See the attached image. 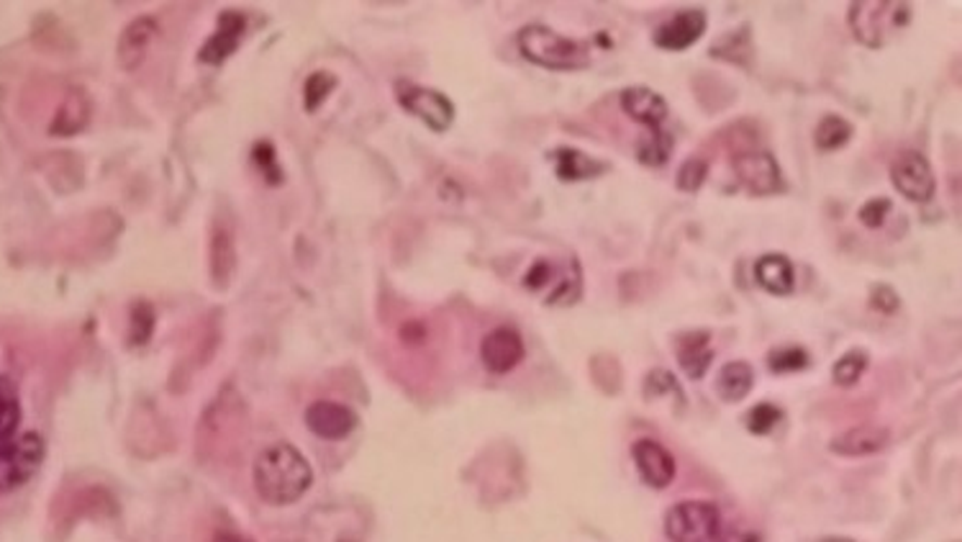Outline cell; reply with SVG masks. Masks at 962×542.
<instances>
[{"mask_svg":"<svg viewBox=\"0 0 962 542\" xmlns=\"http://www.w3.org/2000/svg\"><path fill=\"white\" fill-rule=\"evenodd\" d=\"M252 481L267 504H293L308 491L314 470L299 450L288 442L262 450L254 461Z\"/></svg>","mask_w":962,"mask_h":542,"instance_id":"cell-1","label":"cell"},{"mask_svg":"<svg viewBox=\"0 0 962 542\" xmlns=\"http://www.w3.org/2000/svg\"><path fill=\"white\" fill-rule=\"evenodd\" d=\"M516 45L529 62L547 70H583L591 65V47L585 41L568 39L542 24L523 26Z\"/></svg>","mask_w":962,"mask_h":542,"instance_id":"cell-2","label":"cell"},{"mask_svg":"<svg viewBox=\"0 0 962 542\" xmlns=\"http://www.w3.org/2000/svg\"><path fill=\"white\" fill-rule=\"evenodd\" d=\"M911 5L898 0H855L847 13L855 39L868 49L886 47L898 31L909 26Z\"/></svg>","mask_w":962,"mask_h":542,"instance_id":"cell-3","label":"cell"},{"mask_svg":"<svg viewBox=\"0 0 962 542\" xmlns=\"http://www.w3.org/2000/svg\"><path fill=\"white\" fill-rule=\"evenodd\" d=\"M721 530V514L711 502H681L664 514L670 542H711Z\"/></svg>","mask_w":962,"mask_h":542,"instance_id":"cell-4","label":"cell"},{"mask_svg":"<svg viewBox=\"0 0 962 542\" xmlns=\"http://www.w3.org/2000/svg\"><path fill=\"white\" fill-rule=\"evenodd\" d=\"M45 461V442L37 432H26L0 445V491H13L37 474Z\"/></svg>","mask_w":962,"mask_h":542,"instance_id":"cell-5","label":"cell"},{"mask_svg":"<svg viewBox=\"0 0 962 542\" xmlns=\"http://www.w3.org/2000/svg\"><path fill=\"white\" fill-rule=\"evenodd\" d=\"M395 96H398V103L403 109L416 118H421L431 131H447L452 122H455V105L440 90L421 88L408 80H401L395 83Z\"/></svg>","mask_w":962,"mask_h":542,"instance_id":"cell-6","label":"cell"},{"mask_svg":"<svg viewBox=\"0 0 962 542\" xmlns=\"http://www.w3.org/2000/svg\"><path fill=\"white\" fill-rule=\"evenodd\" d=\"M523 283H527L529 291H547V304H572L580 295L578 260H568L562 265L552 263V260H540L527 273Z\"/></svg>","mask_w":962,"mask_h":542,"instance_id":"cell-7","label":"cell"},{"mask_svg":"<svg viewBox=\"0 0 962 542\" xmlns=\"http://www.w3.org/2000/svg\"><path fill=\"white\" fill-rule=\"evenodd\" d=\"M890 182L898 193L907 196L909 201L914 203H924L935 196L937 180L935 173H932L929 160L924 157L922 152H901L890 165Z\"/></svg>","mask_w":962,"mask_h":542,"instance_id":"cell-8","label":"cell"},{"mask_svg":"<svg viewBox=\"0 0 962 542\" xmlns=\"http://www.w3.org/2000/svg\"><path fill=\"white\" fill-rule=\"evenodd\" d=\"M737 180L755 196H773L783 191V173L775 157L765 150L739 152L732 160Z\"/></svg>","mask_w":962,"mask_h":542,"instance_id":"cell-9","label":"cell"},{"mask_svg":"<svg viewBox=\"0 0 962 542\" xmlns=\"http://www.w3.org/2000/svg\"><path fill=\"white\" fill-rule=\"evenodd\" d=\"M632 457L636 463V470H640L642 481H645L649 489H668L675 478V457L670 453L668 448H662L660 442L655 440H636L632 445Z\"/></svg>","mask_w":962,"mask_h":542,"instance_id":"cell-10","label":"cell"},{"mask_svg":"<svg viewBox=\"0 0 962 542\" xmlns=\"http://www.w3.org/2000/svg\"><path fill=\"white\" fill-rule=\"evenodd\" d=\"M523 340L521 335L511 327H498L493 332L485 335L483 344H480V357L483 365L495 376H506L511 373L516 365L523 361Z\"/></svg>","mask_w":962,"mask_h":542,"instance_id":"cell-11","label":"cell"},{"mask_svg":"<svg viewBox=\"0 0 962 542\" xmlns=\"http://www.w3.org/2000/svg\"><path fill=\"white\" fill-rule=\"evenodd\" d=\"M306 425L321 440H344L357 427V414L337 401H314L306 409Z\"/></svg>","mask_w":962,"mask_h":542,"instance_id":"cell-12","label":"cell"},{"mask_svg":"<svg viewBox=\"0 0 962 542\" xmlns=\"http://www.w3.org/2000/svg\"><path fill=\"white\" fill-rule=\"evenodd\" d=\"M704 31H706V13L701 9H691L678 13V16H673L670 21H664L660 29L653 34V41L660 49H664V52H683V49L696 45V41L704 37Z\"/></svg>","mask_w":962,"mask_h":542,"instance_id":"cell-13","label":"cell"},{"mask_svg":"<svg viewBox=\"0 0 962 542\" xmlns=\"http://www.w3.org/2000/svg\"><path fill=\"white\" fill-rule=\"evenodd\" d=\"M621 109H624L626 116H632L634 122L649 126V131L662 129V122L668 118V103H664V98L645 86L626 88L624 93H621Z\"/></svg>","mask_w":962,"mask_h":542,"instance_id":"cell-14","label":"cell"},{"mask_svg":"<svg viewBox=\"0 0 962 542\" xmlns=\"http://www.w3.org/2000/svg\"><path fill=\"white\" fill-rule=\"evenodd\" d=\"M890 432L886 427L878 425H862V427H852L847 432L837 434L832 440V453L845 455V457H862V455H873L881 453L883 448L888 445Z\"/></svg>","mask_w":962,"mask_h":542,"instance_id":"cell-15","label":"cell"},{"mask_svg":"<svg viewBox=\"0 0 962 542\" xmlns=\"http://www.w3.org/2000/svg\"><path fill=\"white\" fill-rule=\"evenodd\" d=\"M154 37H157V21L147 16L131 21L118 39V65L124 70H137L144 62Z\"/></svg>","mask_w":962,"mask_h":542,"instance_id":"cell-16","label":"cell"},{"mask_svg":"<svg viewBox=\"0 0 962 542\" xmlns=\"http://www.w3.org/2000/svg\"><path fill=\"white\" fill-rule=\"evenodd\" d=\"M242 34H244V18L239 16V13H224L221 21H218V31L206 41V47L201 49V60L206 62V65H221L226 58L235 54Z\"/></svg>","mask_w":962,"mask_h":542,"instance_id":"cell-17","label":"cell"},{"mask_svg":"<svg viewBox=\"0 0 962 542\" xmlns=\"http://www.w3.org/2000/svg\"><path fill=\"white\" fill-rule=\"evenodd\" d=\"M678 361H681V368L685 370L688 378H704L706 370L713 361V350H711V335L709 332H688L683 337H678Z\"/></svg>","mask_w":962,"mask_h":542,"instance_id":"cell-18","label":"cell"},{"mask_svg":"<svg viewBox=\"0 0 962 542\" xmlns=\"http://www.w3.org/2000/svg\"><path fill=\"white\" fill-rule=\"evenodd\" d=\"M755 280L765 288L768 293L788 295L796 286V273L788 257L777 255V252H770V255H762L757 260Z\"/></svg>","mask_w":962,"mask_h":542,"instance_id":"cell-19","label":"cell"},{"mask_svg":"<svg viewBox=\"0 0 962 542\" xmlns=\"http://www.w3.org/2000/svg\"><path fill=\"white\" fill-rule=\"evenodd\" d=\"M549 160L555 162V173L560 180H588L608 171L606 162L593 160L585 152L572 150V147H557V150L549 152Z\"/></svg>","mask_w":962,"mask_h":542,"instance_id":"cell-20","label":"cell"},{"mask_svg":"<svg viewBox=\"0 0 962 542\" xmlns=\"http://www.w3.org/2000/svg\"><path fill=\"white\" fill-rule=\"evenodd\" d=\"M752 386H755V370L752 365L745 361L726 363L724 368L719 370L717 391L724 401H742L749 391H752Z\"/></svg>","mask_w":962,"mask_h":542,"instance_id":"cell-21","label":"cell"},{"mask_svg":"<svg viewBox=\"0 0 962 542\" xmlns=\"http://www.w3.org/2000/svg\"><path fill=\"white\" fill-rule=\"evenodd\" d=\"M852 139V124L841 116H826L813 131V144L822 152H834Z\"/></svg>","mask_w":962,"mask_h":542,"instance_id":"cell-22","label":"cell"},{"mask_svg":"<svg viewBox=\"0 0 962 542\" xmlns=\"http://www.w3.org/2000/svg\"><path fill=\"white\" fill-rule=\"evenodd\" d=\"M670 152H673V137H670L668 131L657 129L649 131V137L642 139L640 150H636V157L649 167H662L664 162L670 160Z\"/></svg>","mask_w":962,"mask_h":542,"instance_id":"cell-23","label":"cell"},{"mask_svg":"<svg viewBox=\"0 0 962 542\" xmlns=\"http://www.w3.org/2000/svg\"><path fill=\"white\" fill-rule=\"evenodd\" d=\"M868 352L852 350L845 357H839L832 368V378L837 386H855L862 378V373L868 370Z\"/></svg>","mask_w":962,"mask_h":542,"instance_id":"cell-24","label":"cell"},{"mask_svg":"<svg viewBox=\"0 0 962 542\" xmlns=\"http://www.w3.org/2000/svg\"><path fill=\"white\" fill-rule=\"evenodd\" d=\"M231 267H235V244L226 231H216L214 237V278L216 286H224L229 278Z\"/></svg>","mask_w":962,"mask_h":542,"instance_id":"cell-25","label":"cell"},{"mask_svg":"<svg viewBox=\"0 0 962 542\" xmlns=\"http://www.w3.org/2000/svg\"><path fill=\"white\" fill-rule=\"evenodd\" d=\"M706 175H709V162L704 157L685 160L681 171H678V188H681L683 193H696L706 182Z\"/></svg>","mask_w":962,"mask_h":542,"instance_id":"cell-26","label":"cell"},{"mask_svg":"<svg viewBox=\"0 0 962 542\" xmlns=\"http://www.w3.org/2000/svg\"><path fill=\"white\" fill-rule=\"evenodd\" d=\"M783 412L775 404H757L752 412L747 414V429L752 434H768L781 425Z\"/></svg>","mask_w":962,"mask_h":542,"instance_id":"cell-27","label":"cell"},{"mask_svg":"<svg viewBox=\"0 0 962 542\" xmlns=\"http://www.w3.org/2000/svg\"><path fill=\"white\" fill-rule=\"evenodd\" d=\"M770 370L773 373H796L803 370L809 365V355L801 348H783V350H773L768 357Z\"/></svg>","mask_w":962,"mask_h":542,"instance_id":"cell-28","label":"cell"},{"mask_svg":"<svg viewBox=\"0 0 962 542\" xmlns=\"http://www.w3.org/2000/svg\"><path fill=\"white\" fill-rule=\"evenodd\" d=\"M334 86H337L334 75H329V73L311 75L306 80V90H303V96H306V109L316 111L318 105L327 101V96L331 93V90H334Z\"/></svg>","mask_w":962,"mask_h":542,"instance_id":"cell-29","label":"cell"},{"mask_svg":"<svg viewBox=\"0 0 962 542\" xmlns=\"http://www.w3.org/2000/svg\"><path fill=\"white\" fill-rule=\"evenodd\" d=\"M18 419H21V409L16 399H13L11 393H0V445L9 442L11 438H16Z\"/></svg>","mask_w":962,"mask_h":542,"instance_id":"cell-30","label":"cell"},{"mask_svg":"<svg viewBox=\"0 0 962 542\" xmlns=\"http://www.w3.org/2000/svg\"><path fill=\"white\" fill-rule=\"evenodd\" d=\"M664 391H673L678 399L683 396V391H681V386H678V381L673 378V373H668V370H653L647 376V386H645V393L649 399L653 396H662Z\"/></svg>","mask_w":962,"mask_h":542,"instance_id":"cell-31","label":"cell"},{"mask_svg":"<svg viewBox=\"0 0 962 542\" xmlns=\"http://www.w3.org/2000/svg\"><path fill=\"white\" fill-rule=\"evenodd\" d=\"M890 206H894V203H890L888 199L868 201L865 206L860 209V222L865 224L868 229H878V227H883V222H886Z\"/></svg>","mask_w":962,"mask_h":542,"instance_id":"cell-32","label":"cell"},{"mask_svg":"<svg viewBox=\"0 0 962 542\" xmlns=\"http://www.w3.org/2000/svg\"><path fill=\"white\" fill-rule=\"evenodd\" d=\"M131 324H134V329H131L134 342L141 344V342L150 340V335H152V324H154V319H152V308H150V306H144V304L137 306V312H134Z\"/></svg>","mask_w":962,"mask_h":542,"instance_id":"cell-33","label":"cell"},{"mask_svg":"<svg viewBox=\"0 0 962 542\" xmlns=\"http://www.w3.org/2000/svg\"><path fill=\"white\" fill-rule=\"evenodd\" d=\"M873 306L881 308V312H886V314L896 312V308H898V295L894 293V288H888V286L873 288Z\"/></svg>","mask_w":962,"mask_h":542,"instance_id":"cell-34","label":"cell"},{"mask_svg":"<svg viewBox=\"0 0 962 542\" xmlns=\"http://www.w3.org/2000/svg\"><path fill=\"white\" fill-rule=\"evenodd\" d=\"M711 542H760V538L747 530H729V532H719Z\"/></svg>","mask_w":962,"mask_h":542,"instance_id":"cell-35","label":"cell"},{"mask_svg":"<svg viewBox=\"0 0 962 542\" xmlns=\"http://www.w3.org/2000/svg\"><path fill=\"white\" fill-rule=\"evenodd\" d=\"M211 542H250V540L242 538V534H235V532H218Z\"/></svg>","mask_w":962,"mask_h":542,"instance_id":"cell-36","label":"cell"},{"mask_svg":"<svg viewBox=\"0 0 962 542\" xmlns=\"http://www.w3.org/2000/svg\"><path fill=\"white\" fill-rule=\"evenodd\" d=\"M822 542H855V540H850V538H826Z\"/></svg>","mask_w":962,"mask_h":542,"instance_id":"cell-37","label":"cell"}]
</instances>
